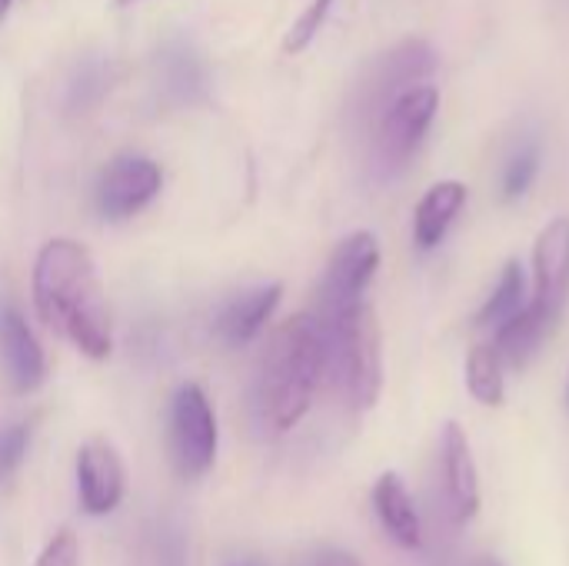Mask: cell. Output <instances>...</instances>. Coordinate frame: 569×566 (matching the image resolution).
Here are the masks:
<instances>
[{
  "mask_svg": "<svg viewBox=\"0 0 569 566\" xmlns=\"http://www.w3.org/2000/svg\"><path fill=\"white\" fill-rule=\"evenodd\" d=\"M323 377L327 344L317 314H297L283 320L260 350L250 387V407L263 434L280 437L293 430L307 417Z\"/></svg>",
  "mask_w": 569,
  "mask_h": 566,
  "instance_id": "obj_2",
  "label": "cell"
},
{
  "mask_svg": "<svg viewBox=\"0 0 569 566\" xmlns=\"http://www.w3.org/2000/svg\"><path fill=\"white\" fill-rule=\"evenodd\" d=\"M569 300V217H553L533 244L530 304L557 327Z\"/></svg>",
  "mask_w": 569,
  "mask_h": 566,
  "instance_id": "obj_8",
  "label": "cell"
},
{
  "mask_svg": "<svg viewBox=\"0 0 569 566\" xmlns=\"http://www.w3.org/2000/svg\"><path fill=\"white\" fill-rule=\"evenodd\" d=\"M33 566H80V540L73 530H57Z\"/></svg>",
  "mask_w": 569,
  "mask_h": 566,
  "instance_id": "obj_24",
  "label": "cell"
},
{
  "mask_svg": "<svg viewBox=\"0 0 569 566\" xmlns=\"http://www.w3.org/2000/svg\"><path fill=\"white\" fill-rule=\"evenodd\" d=\"M117 3H140V0H117Z\"/></svg>",
  "mask_w": 569,
  "mask_h": 566,
  "instance_id": "obj_28",
  "label": "cell"
},
{
  "mask_svg": "<svg viewBox=\"0 0 569 566\" xmlns=\"http://www.w3.org/2000/svg\"><path fill=\"white\" fill-rule=\"evenodd\" d=\"M537 173H540V150H537V143H527V147H520L510 157V163L503 170V197L507 200L527 197L533 180H537Z\"/></svg>",
  "mask_w": 569,
  "mask_h": 566,
  "instance_id": "obj_20",
  "label": "cell"
},
{
  "mask_svg": "<svg viewBox=\"0 0 569 566\" xmlns=\"http://www.w3.org/2000/svg\"><path fill=\"white\" fill-rule=\"evenodd\" d=\"M333 3H337V0H310V3H307V10H303V13L293 20V27L287 30L283 50H287V53H303V50L317 40L320 27L327 23V17H330Z\"/></svg>",
  "mask_w": 569,
  "mask_h": 566,
  "instance_id": "obj_21",
  "label": "cell"
},
{
  "mask_svg": "<svg viewBox=\"0 0 569 566\" xmlns=\"http://www.w3.org/2000/svg\"><path fill=\"white\" fill-rule=\"evenodd\" d=\"M567 407H569V377H567Z\"/></svg>",
  "mask_w": 569,
  "mask_h": 566,
  "instance_id": "obj_29",
  "label": "cell"
},
{
  "mask_svg": "<svg viewBox=\"0 0 569 566\" xmlns=\"http://www.w3.org/2000/svg\"><path fill=\"white\" fill-rule=\"evenodd\" d=\"M123 460L107 440H90L77 454V494L90 517H107L123 500Z\"/></svg>",
  "mask_w": 569,
  "mask_h": 566,
  "instance_id": "obj_10",
  "label": "cell"
},
{
  "mask_svg": "<svg viewBox=\"0 0 569 566\" xmlns=\"http://www.w3.org/2000/svg\"><path fill=\"white\" fill-rule=\"evenodd\" d=\"M373 510L377 520L383 527V534L403 547V550H420L423 544V524L417 514V504L407 490V484L400 480V474L387 470L377 484H373Z\"/></svg>",
  "mask_w": 569,
  "mask_h": 566,
  "instance_id": "obj_14",
  "label": "cell"
},
{
  "mask_svg": "<svg viewBox=\"0 0 569 566\" xmlns=\"http://www.w3.org/2000/svg\"><path fill=\"white\" fill-rule=\"evenodd\" d=\"M443 494L457 524H470L480 514V474L470 437L457 420L443 427Z\"/></svg>",
  "mask_w": 569,
  "mask_h": 566,
  "instance_id": "obj_12",
  "label": "cell"
},
{
  "mask_svg": "<svg viewBox=\"0 0 569 566\" xmlns=\"http://www.w3.org/2000/svg\"><path fill=\"white\" fill-rule=\"evenodd\" d=\"M33 307L40 320L63 334L83 357L107 360L113 350L110 310L83 244L70 237L47 240L33 260Z\"/></svg>",
  "mask_w": 569,
  "mask_h": 566,
  "instance_id": "obj_1",
  "label": "cell"
},
{
  "mask_svg": "<svg viewBox=\"0 0 569 566\" xmlns=\"http://www.w3.org/2000/svg\"><path fill=\"white\" fill-rule=\"evenodd\" d=\"M437 70V50L423 37H407L400 40L383 60L373 67L360 100H363V117L370 120L380 107H387L397 93L427 83Z\"/></svg>",
  "mask_w": 569,
  "mask_h": 566,
  "instance_id": "obj_9",
  "label": "cell"
},
{
  "mask_svg": "<svg viewBox=\"0 0 569 566\" xmlns=\"http://www.w3.org/2000/svg\"><path fill=\"white\" fill-rule=\"evenodd\" d=\"M160 73H163V90L173 100H197L207 90V70L203 60L187 47V43H170L160 53Z\"/></svg>",
  "mask_w": 569,
  "mask_h": 566,
  "instance_id": "obj_18",
  "label": "cell"
},
{
  "mask_svg": "<svg viewBox=\"0 0 569 566\" xmlns=\"http://www.w3.org/2000/svg\"><path fill=\"white\" fill-rule=\"evenodd\" d=\"M440 110V90L433 83H417L380 107L370 123V170L377 180H393L407 170L420 150L433 117Z\"/></svg>",
  "mask_w": 569,
  "mask_h": 566,
  "instance_id": "obj_4",
  "label": "cell"
},
{
  "mask_svg": "<svg viewBox=\"0 0 569 566\" xmlns=\"http://www.w3.org/2000/svg\"><path fill=\"white\" fill-rule=\"evenodd\" d=\"M280 297H283V287L280 284H260V287H250V290H240L237 297H230L217 320H213V330L217 337L227 344V347H243L250 344L273 317V310L280 307Z\"/></svg>",
  "mask_w": 569,
  "mask_h": 566,
  "instance_id": "obj_13",
  "label": "cell"
},
{
  "mask_svg": "<svg viewBox=\"0 0 569 566\" xmlns=\"http://www.w3.org/2000/svg\"><path fill=\"white\" fill-rule=\"evenodd\" d=\"M107 87H110V83H107L103 63H83V67L77 70V77L70 80V107H73V110L93 107V103L103 97Z\"/></svg>",
  "mask_w": 569,
  "mask_h": 566,
  "instance_id": "obj_22",
  "label": "cell"
},
{
  "mask_svg": "<svg viewBox=\"0 0 569 566\" xmlns=\"http://www.w3.org/2000/svg\"><path fill=\"white\" fill-rule=\"evenodd\" d=\"M467 183L463 180H437L413 210V244L427 254L443 244L447 230L467 207Z\"/></svg>",
  "mask_w": 569,
  "mask_h": 566,
  "instance_id": "obj_15",
  "label": "cell"
},
{
  "mask_svg": "<svg viewBox=\"0 0 569 566\" xmlns=\"http://www.w3.org/2000/svg\"><path fill=\"white\" fill-rule=\"evenodd\" d=\"M217 414L200 384L177 387L167 414V454L183 480H200L217 460Z\"/></svg>",
  "mask_w": 569,
  "mask_h": 566,
  "instance_id": "obj_5",
  "label": "cell"
},
{
  "mask_svg": "<svg viewBox=\"0 0 569 566\" xmlns=\"http://www.w3.org/2000/svg\"><path fill=\"white\" fill-rule=\"evenodd\" d=\"M290 566H363L350 550H340V547H317V550H307L300 554Z\"/></svg>",
  "mask_w": 569,
  "mask_h": 566,
  "instance_id": "obj_25",
  "label": "cell"
},
{
  "mask_svg": "<svg viewBox=\"0 0 569 566\" xmlns=\"http://www.w3.org/2000/svg\"><path fill=\"white\" fill-rule=\"evenodd\" d=\"M30 447V427L27 424H7L0 427V484L17 474Z\"/></svg>",
  "mask_w": 569,
  "mask_h": 566,
  "instance_id": "obj_23",
  "label": "cell"
},
{
  "mask_svg": "<svg viewBox=\"0 0 569 566\" xmlns=\"http://www.w3.org/2000/svg\"><path fill=\"white\" fill-rule=\"evenodd\" d=\"M380 267V240L370 230L343 237L327 264V274L317 290V317H333L347 307H357L373 284Z\"/></svg>",
  "mask_w": 569,
  "mask_h": 566,
  "instance_id": "obj_6",
  "label": "cell"
},
{
  "mask_svg": "<svg viewBox=\"0 0 569 566\" xmlns=\"http://www.w3.org/2000/svg\"><path fill=\"white\" fill-rule=\"evenodd\" d=\"M477 566H500V564H497V560H490V557H487V560H480V564H477Z\"/></svg>",
  "mask_w": 569,
  "mask_h": 566,
  "instance_id": "obj_27",
  "label": "cell"
},
{
  "mask_svg": "<svg viewBox=\"0 0 569 566\" xmlns=\"http://www.w3.org/2000/svg\"><path fill=\"white\" fill-rule=\"evenodd\" d=\"M527 304H530V274H527V267L517 257H510L503 264V270H500V280H497L490 300L477 314V327L497 330L500 324L517 317Z\"/></svg>",
  "mask_w": 569,
  "mask_h": 566,
  "instance_id": "obj_17",
  "label": "cell"
},
{
  "mask_svg": "<svg viewBox=\"0 0 569 566\" xmlns=\"http://www.w3.org/2000/svg\"><path fill=\"white\" fill-rule=\"evenodd\" d=\"M327 344V374L337 384L350 410L363 414L377 407L383 390V347L380 324L367 300L333 317H317Z\"/></svg>",
  "mask_w": 569,
  "mask_h": 566,
  "instance_id": "obj_3",
  "label": "cell"
},
{
  "mask_svg": "<svg viewBox=\"0 0 569 566\" xmlns=\"http://www.w3.org/2000/svg\"><path fill=\"white\" fill-rule=\"evenodd\" d=\"M503 357L493 344H477L467 357V390L483 407H503L507 400V377Z\"/></svg>",
  "mask_w": 569,
  "mask_h": 566,
  "instance_id": "obj_19",
  "label": "cell"
},
{
  "mask_svg": "<svg viewBox=\"0 0 569 566\" xmlns=\"http://www.w3.org/2000/svg\"><path fill=\"white\" fill-rule=\"evenodd\" d=\"M0 367L13 394H33L47 377V357L13 304H0Z\"/></svg>",
  "mask_w": 569,
  "mask_h": 566,
  "instance_id": "obj_11",
  "label": "cell"
},
{
  "mask_svg": "<svg viewBox=\"0 0 569 566\" xmlns=\"http://www.w3.org/2000/svg\"><path fill=\"white\" fill-rule=\"evenodd\" d=\"M163 187V170L157 160L143 157V153H120L113 157L93 187V200H97V214L103 220H127L133 214H140Z\"/></svg>",
  "mask_w": 569,
  "mask_h": 566,
  "instance_id": "obj_7",
  "label": "cell"
},
{
  "mask_svg": "<svg viewBox=\"0 0 569 566\" xmlns=\"http://www.w3.org/2000/svg\"><path fill=\"white\" fill-rule=\"evenodd\" d=\"M10 3H13V0H0V20L7 17V10H10Z\"/></svg>",
  "mask_w": 569,
  "mask_h": 566,
  "instance_id": "obj_26",
  "label": "cell"
},
{
  "mask_svg": "<svg viewBox=\"0 0 569 566\" xmlns=\"http://www.w3.org/2000/svg\"><path fill=\"white\" fill-rule=\"evenodd\" d=\"M550 330H553V324L533 304H527L517 317H510L507 324H500L493 330V347L507 367L523 370L537 357V350L550 337Z\"/></svg>",
  "mask_w": 569,
  "mask_h": 566,
  "instance_id": "obj_16",
  "label": "cell"
}]
</instances>
